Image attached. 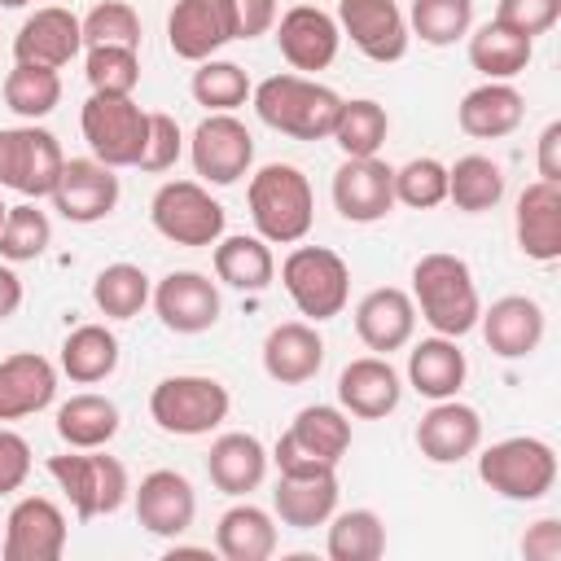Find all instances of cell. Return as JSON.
<instances>
[{
  "instance_id": "cell-51",
  "label": "cell",
  "mask_w": 561,
  "mask_h": 561,
  "mask_svg": "<svg viewBox=\"0 0 561 561\" xmlns=\"http://www.w3.org/2000/svg\"><path fill=\"white\" fill-rule=\"evenodd\" d=\"M26 478H31V443L18 430L0 425V495L22 491Z\"/></svg>"
},
{
  "instance_id": "cell-56",
  "label": "cell",
  "mask_w": 561,
  "mask_h": 561,
  "mask_svg": "<svg viewBox=\"0 0 561 561\" xmlns=\"http://www.w3.org/2000/svg\"><path fill=\"white\" fill-rule=\"evenodd\" d=\"M31 0H0V9H26Z\"/></svg>"
},
{
  "instance_id": "cell-42",
  "label": "cell",
  "mask_w": 561,
  "mask_h": 561,
  "mask_svg": "<svg viewBox=\"0 0 561 561\" xmlns=\"http://www.w3.org/2000/svg\"><path fill=\"white\" fill-rule=\"evenodd\" d=\"M149 294H153V285H149V276L136 263H110L92 280V302H96V311L105 320H131V316H140L149 307Z\"/></svg>"
},
{
  "instance_id": "cell-22",
  "label": "cell",
  "mask_w": 561,
  "mask_h": 561,
  "mask_svg": "<svg viewBox=\"0 0 561 561\" xmlns=\"http://www.w3.org/2000/svg\"><path fill=\"white\" fill-rule=\"evenodd\" d=\"M478 329H482V342L491 346V355H500V359H526L530 351H539L543 329H548V316H543V307L530 294H504L491 307H482Z\"/></svg>"
},
{
  "instance_id": "cell-24",
  "label": "cell",
  "mask_w": 561,
  "mask_h": 561,
  "mask_svg": "<svg viewBox=\"0 0 561 561\" xmlns=\"http://www.w3.org/2000/svg\"><path fill=\"white\" fill-rule=\"evenodd\" d=\"M355 333H359V342H364L373 355L403 351V346L412 342V333H416L412 294L399 289V285L368 289V294L355 302Z\"/></svg>"
},
{
  "instance_id": "cell-15",
  "label": "cell",
  "mask_w": 561,
  "mask_h": 561,
  "mask_svg": "<svg viewBox=\"0 0 561 561\" xmlns=\"http://www.w3.org/2000/svg\"><path fill=\"white\" fill-rule=\"evenodd\" d=\"M337 31L377 66H390L408 53V18L399 0H337Z\"/></svg>"
},
{
  "instance_id": "cell-13",
  "label": "cell",
  "mask_w": 561,
  "mask_h": 561,
  "mask_svg": "<svg viewBox=\"0 0 561 561\" xmlns=\"http://www.w3.org/2000/svg\"><path fill=\"white\" fill-rule=\"evenodd\" d=\"M123 197V184L114 175V167L96 162V158H66L61 175H57V188L48 193L53 210L70 224H101L114 215Z\"/></svg>"
},
{
  "instance_id": "cell-10",
  "label": "cell",
  "mask_w": 561,
  "mask_h": 561,
  "mask_svg": "<svg viewBox=\"0 0 561 561\" xmlns=\"http://www.w3.org/2000/svg\"><path fill=\"white\" fill-rule=\"evenodd\" d=\"M149 219L158 237L175 245H215L224 237L228 210L206 193L202 180H167L149 202Z\"/></svg>"
},
{
  "instance_id": "cell-35",
  "label": "cell",
  "mask_w": 561,
  "mask_h": 561,
  "mask_svg": "<svg viewBox=\"0 0 561 561\" xmlns=\"http://www.w3.org/2000/svg\"><path fill=\"white\" fill-rule=\"evenodd\" d=\"M465 39H469V66L478 75H486V79H517L535 57V39L508 31L495 18L482 22L478 31H469Z\"/></svg>"
},
{
  "instance_id": "cell-32",
  "label": "cell",
  "mask_w": 561,
  "mask_h": 561,
  "mask_svg": "<svg viewBox=\"0 0 561 561\" xmlns=\"http://www.w3.org/2000/svg\"><path fill=\"white\" fill-rule=\"evenodd\" d=\"M210 263H215V276L228 285V289H241V294H263L276 276V259H272V245L254 232H237V237H219L210 245Z\"/></svg>"
},
{
  "instance_id": "cell-18",
  "label": "cell",
  "mask_w": 561,
  "mask_h": 561,
  "mask_svg": "<svg viewBox=\"0 0 561 561\" xmlns=\"http://www.w3.org/2000/svg\"><path fill=\"white\" fill-rule=\"evenodd\" d=\"M333 206L346 224H377L394 210V167L373 158H346L333 171Z\"/></svg>"
},
{
  "instance_id": "cell-8",
  "label": "cell",
  "mask_w": 561,
  "mask_h": 561,
  "mask_svg": "<svg viewBox=\"0 0 561 561\" xmlns=\"http://www.w3.org/2000/svg\"><path fill=\"white\" fill-rule=\"evenodd\" d=\"M79 131L96 162L105 167H136L149 140V110H140L131 96L92 92L79 110Z\"/></svg>"
},
{
  "instance_id": "cell-27",
  "label": "cell",
  "mask_w": 561,
  "mask_h": 561,
  "mask_svg": "<svg viewBox=\"0 0 561 561\" xmlns=\"http://www.w3.org/2000/svg\"><path fill=\"white\" fill-rule=\"evenodd\" d=\"M57 394V368L39 351H13L0 359V421L35 416Z\"/></svg>"
},
{
  "instance_id": "cell-38",
  "label": "cell",
  "mask_w": 561,
  "mask_h": 561,
  "mask_svg": "<svg viewBox=\"0 0 561 561\" xmlns=\"http://www.w3.org/2000/svg\"><path fill=\"white\" fill-rule=\"evenodd\" d=\"M307 456H316L320 465H333L351 451V416L337 408V403H307L298 408L294 425L285 430Z\"/></svg>"
},
{
  "instance_id": "cell-39",
  "label": "cell",
  "mask_w": 561,
  "mask_h": 561,
  "mask_svg": "<svg viewBox=\"0 0 561 561\" xmlns=\"http://www.w3.org/2000/svg\"><path fill=\"white\" fill-rule=\"evenodd\" d=\"M4 105L22 118V123H39L61 105V75L53 66H31V61H13V70L4 75Z\"/></svg>"
},
{
  "instance_id": "cell-43",
  "label": "cell",
  "mask_w": 561,
  "mask_h": 561,
  "mask_svg": "<svg viewBox=\"0 0 561 561\" xmlns=\"http://www.w3.org/2000/svg\"><path fill=\"white\" fill-rule=\"evenodd\" d=\"M188 92H193V101H197V105H206L210 114H232L237 105H245V101H250L254 83H250V75H245L237 61L206 57V61H197V70H193Z\"/></svg>"
},
{
  "instance_id": "cell-2",
  "label": "cell",
  "mask_w": 561,
  "mask_h": 561,
  "mask_svg": "<svg viewBox=\"0 0 561 561\" xmlns=\"http://www.w3.org/2000/svg\"><path fill=\"white\" fill-rule=\"evenodd\" d=\"M250 101H254V114L289 140H329L342 110V96L329 83H316L311 75H298V70L267 75L263 83H254Z\"/></svg>"
},
{
  "instance_id": "cell-53",
  "label": "cell",
  "mask_w": 561,
  "mask_h": 561,
  "mask_svg": "<svg viewBox=\"0 0 561 561\" xmlns=\"http://www.w3.org/2000/svg\"><path fill=\"white\" fill-rule=\"evenodd\" d=\"M237 9V39H259L276 26V0H232Z\"/></svg>"
},
{
  "instance_id": "cell-49",
  "label": "cell",
  "mask_w": 561,
  "mask_h": 561,
  "mask_svg": "<svg viewBox=\"0 0 561 561\" xmlns=\"http://www.w3.org/2000/svg\"><path fill=\"white\" fill-rule=\"evenodd\" d=\"M180 153H184V131H180V123L171 118V114H162V110H153L149 114V140H145V153H140V171H149V175H162V171H171L175 162H180Z\"/></svg>"
},
{
  "instance_id": "cell-40",
  "label": "cell",
  "mask_w": 561,
  "mask_h": 561,
  "mask_svg": "<svg viewBox=\"0 0 561 561\" xmlns=\"http://www.w3.org/2000/svg\"><path fill=\"white\" fill-rule=\"evenodd\" d=\"M390 136V114L386 105H377L373 96H355V101H342L337 110V123L329 131V140L346 153V158H373Z\"/></svg>"
},
{
  "instance_id": "cell-21",
  "label": "cell",
  "mask_w": 561,
  "mask_h": 561,
  "mask_svg": "<svg viewBox=\"0 0 561 561\" xmlns=\"http://www.w3.org/2000/svg\"><path fill=\"white\" fill-rule=\"evenodd\" d=\"M416 447L430 465H460L482 447V416L460 399H438L416 421Z\"/></svg>"
},
{
  "instance_id": "cell-57",
  "label": "cell",
  "mask_w": 561,
  "mask_h": 561,
  "mask_svg": "<svg viewBox=\"0 0 561 561\" xmlns=\"http://www.w3.org/2000/svg\"><path fill=\"white\" fill-rule=\"evenodd\" d=\"M4 215H9V206H4V197H0V224H4Z\"/></svg>"
},
{
  "instance_id": "cell-17",
  "label": "cell",
  "mask_w": 561,
  "mask_h": 561,
  "mask_svg": "<svg viewBox=\"0 0 561 561\" xmlns=\"http://www.w3.org/2000/svg\"><path fill=\"white\" fill-rule=\"evenodd\" d=\"M276 48L289 61V70H298V75L329 70L337 48H342L337 18L316 9V4H294L276 18Z\"/></svg>"
},
{
  "instance_id": "cell-52",
  "label": "cell",
  "mask_w": 561,
  "mask_h": 561,
  "mask_svg": "<svg viewBox=\"0 0 561 561\" xmlns=\"http://www.w3.org/2000/svg\"><path fill=\"white\" fill-rule=\"evenodd\" d=\"M522 557L526 561H561V517H539L522 535Z\"/></svg>"
},
{
  "instance_id": "cell-11",
  "label": "cell",
  "mask_w": 561,
  "mask_h": 561,
  "mask_svg": "<svg viewBox=\"0 0 561 561\" xmlns=\"http://www.w3.org/2000/svg\"><path fill=\"white\" fill-rule=\"evenodd\" d=\"M188 158H193V171L206 184L228 188L241 175H250V167H254V136H250V127L237 114H206L193 127V136H188Z\"/></svg>"
},
{
  "instance_id": "cell-47",
  "label": "cell",
  "mask_w": 561,
  "mask_h": 561,
  "mask_svg": "<svg viewBox=\"0 0 561 561\" xmlns=\"http://www.w3.org/2000/svg\"><path fill=\"white\" fill-rule=\"evenodd\" d=\"M79 26H83V48H96V44L140 48V13L127 0H101V4H92L79 18Z\"/></svg>"
},
{
  "instance_id": "cell-1",
  "label": "cell",
  "mask_w": 561,
  "mask_h": 561,
  "mask_svg": "<svg viewBox=\"0 0 561 561\" xmlns=\"http://www.w3.org/2000/svg\"><path fill=\"white\" fill-rule=\"evenodd\" d=\"M412 307L443 337H465L469 329H478L482 298H478L469 263L447 250L421 254L412 263Z\"/></svg>"
},
{
  "instance_id": "cell-3",
  "label": "cell",
  "mask_w": 561,
  "mask_h": 561,
  "mask_svg": "<svg viewBox=\"0 0 561 561\" xmlns=\"http://www.w3.org/2000/svg\"><path fill=\"white\" fill-rule=\"evenodd\" d=\"M245 206L254 219V232L267 245H298L316 224V193L302 167L294 162H267L250 175Z\"/></svg>"
},
{
  "instance_id": "cell-54",
  "label": "cell",
  "mask_w": 561,
  "mask_h": 561,
  "mask_svg": "<svg viewBox=\"0 0 561 561\" xmlns=\"http://www.w3.org/2000/svg\"><path fill=\"white\" fill-rule=\"evenodd\" d=\"M535 167H539V180L561 184V123H557V118H552V123L539 131V153H535Z\"/></svg>"
},
{
  "instance_id": "cell-20",
  "label": "cell",
  "mask_w": 561,
  "mask_h": 561,
  "mask_svg": "<svg viewBox=\"0 0 561 561\" xmlns=\"http://www.w3.org/2000/svg\"><path fill=\"white\" fill-rule=\"evenodd\" d=\"M403 403V377L386 355H359L337 373V408L359 421H381Z\"/></svg>"
},
{
  "instance_id": "cell-14",
  "label": "cell",
  "mask_w": 561,
  "mask_h": 561,
  "mask_svg": "<svg viewBox=\"0 0 561 561\" xmlns=\"http://www.w3.org/2000/svg\"><path fill=\"white\" fill-rule=\"evenodd\" d=\"M66 513L48 495H22L4 517V561H61L66 552Z\"/></svg>"
},
{
  "instance_id": "cell-26",
  "label": "cell",
  "mask_w": 561,
  "mask_h": 561,
  "mask_svg": "<svg viewBox=\"0 0 561 561\" xmlns=\"http://www.w3.org/2000/svg\"><path fill=\"white\" fill-rule=\"evenodd\" d=\"M324 368V337L311 320H285L263 337V373L276 386H302Z\"/></svg>"
},
{
  "instance_id": "cell-46",
  "label": "cell",
  "mask_w": 561,
  "mask_h": 561,
  "mask_svg": "<svg viewBox=\"0 0 561 561\" xmlns=\"http://www.w3.org/2000/svg\"><path fill=\"white\" fill-rule=\"evenodd\" d=\"M83 75L92 83V92H114V96H131L140 83V48H123V44H96L83 57Z\"/></svg>"
},
{
  "instance_id": "cell-37",
  "label": "cell",
  "mask_w": 561,
  "mask_h": 561,
  "mask_svg": "<svg viewBox=\"0 0 561 561\" xmlns=\"http://www.w3.org/2000/svg\"><path fill=\"white\" fill-rule=\"evenodd\" d=\"M508 180H504V167L486 153H465L447 167V202L465 215H482V210H495L500 197H504Z\"/></svg>"
},
{
  "instance_id": "cell-55",
  "label": "cell",
  "mask_w": 561,
  "mask_h": 561,
  "mask_svg": "<svg viewBox=\"0 0 561 561\" xmlns=\"http://www.w3.org/2000/svg\"><path fill=\"white\" fill-rule=\"evenodd\" d=\"M22 298H26V289H22V276L13 272V263H0V320L18 316Z\"/></svg>"
},
{
  "instance_id": "cell-9",
  "label": "cell",
  "mask_w": 561,
  "mask_h": 561,
  "mask_svg": "<svg viewBox=\"0 0 561 561\" xmlns=\"http://www.w3.org/2000/svg\"><path fill=\"white\" fill-rule=\"evenodd\" d=\"M61 167H66V153L48 127L39 123L0 127V188H13L26 202H39L57 188Z\"/></svg>"
},
{
  "instance_id": "cell-19",
  "label": "cell",
  "mask_w": 561,
  "mask_h": 561,
  "mask_svg": "<svg viewBox=\"0 0 561 561\" xmlns=\"http://www.w3.org/2000/svg\"><path fill=\"white\" fill-rule=\"evenodd\" d=\"M136 522L158 539H180L197 517V491L180 469H153L131 491Z\"/></svg>"
},
{
  "instance_id": "cell-16",
  "label": "cell",
  "mask_w": 561,
  "mask_h": 561,
  "mask_svg": "<svg viewBox=\"0 0 561 561\" xmlns=\"http://www.w3.org/2000/svg\"><path fill=\"white\" fill-rule=\"evenodd\" d=\"M237 39L232 0H175L167 13V44L184 61H206Z\"/></svg>"
},
{
  "instance_id": "cell-31",
  "label": "cell",
  "mask_w": 561,
  "mask_h": 561,
  "mask_svg": "<svg viewBox=\"0 0 561 561\" xmlns=\"http://www.w3.org/2000/svg\"><path fill=\"white\" fill-rule=\"evenodd\" d=\"M465 377H469V359L460 351V337L434 333V337H421L408 351V386L421 399H430V403L456 399L460 386H465Z\"/></svg>"
},
{
  "instance_id": "cell-36",
  "label": "cell",
  "mask_w": 561,
  "mask_h": 561,
  "mask_svg": "<svg viewBox=\"0 0 561 561\" xmlns=\"http://www.w3.org/2000/svg\"><path fill=\"white\" fill-rule=\"evenodd\" d=\"M118 368V337L110 324H75L61 342V373L75 386H96Z\"/></svg>"
},
{
  "instance_id": "cell-29",
  "label": "cell",
  "mask_w": 561,
  "mask_h": 561,
  "mask_svg": "<svg viewBox=\"0 0 561 561\" xmlns=\"http://www.w3.org/2000/svg\"><path fill=\"white\" fill-rule=\"evenodd\" d=\"M272 513L289 530H316L337 513V469L333 473H280L272 486Z\"/></svg>"
},
{
  "instance_id": "cell-6",
  "label": "cell",
  "mask_w": 561,
  "mask_h": 561,
  "mask_svg": "<svg viewBox=\"0 0 561 561\" xmlns=\"http://www.w3.org/2000/svg\"><path fill=\"white\" fill-rule=\"evenodd\" d=\"M228 408H232L228 386L215 377H202V373H175L149 390L153 425L175 438H202V434L219 430L228 421Z\"/></svg>"
},
{
  "instance_id": "cell-5",
  "label": "cell",
  "mask_w": 561,
  "mask_h": 561,
  "mask_svg": "<svg viewBox=\"0 0 561 561\" xmlns=\"http://www.w3.org/2000/svg\"><path fill=\"white\" fill-rule=\"evenodd\" d=\"M280 285L311 324L342 316L351 302V267L329 245H294L280 263Z\"/></svg>"
},
{
  "instance_id": "cell-50",
  "label": "cell",
  "mask_w": 561,
  "mask_h": 561,
  "mask_svg": "<svg viewBox=\"0 0 561 561\" xmlns=\"http://www.w3.org/2000/svg\"><path fill=\"white\" fill-rule=\"evenodd\" d=\"M495 22H504L508 31L535 39L548 35L561 22V0H500L495 4Z\"/></svg>"
},
{
  "instance_id": "cell-23",
  "label": "cell",
  "mask_w": 561,
  "mask_h": 561,
  "mask_svg": "<svg viewBox=\"0 0 561 561\" xmlns=\"http://www.w3.org/2000/svg\"><path fill=\"white\" fill-rule=\"evenodd\" d=\"M83 53V26L70 9L61 4H44L35 9L18 35H13V61H31V66H70L75 57Z\"/></svg>"
},
{
  "instance_id": "cell-25",
  "label": "cell",
  "mask_w": 561,
  "mask_h": 561,
  "mask_svg": "<svg viewBox=\"0 0 561 561\" xmlns=\"http://www.w3.org/2000/svg\"><path fill=\"white\" fill-rule=\"evenodd\" d=\"M513 232L526 259L557 263L561 259V184L552 180L526 184L513 210Z\"/></svg>"
},
{
  "instance_id": "cell-44",
  "label": "cell",
  "mask_w": 561,
  "mask_h": 561,
  "mask_svg": "<svg viewBox=\"0 0 561 561\" xmlns=\"http://www.w3.org/2000/svg\"><path fill=\"white\" fill-rule=\"evenodd\" d=\"M403 18H408V35H416L430 48H447L469 35L473 0H412Z\"/></svg>"
},
{
  "instance_id": "cell-28",
  "label": "cell",
  "mask_w": 561,
  "mask_h": 561,
  "mask_svg": "<svg viewBox=\"0 0 561 561\" xmlns=\"http://www.w3.org/2000/svg\"><path fill=\"white\" fill-rule=\"evenodd\" d=\"M526 118V96L508 83V79H486L478 88H469L456 105V123L465 136L473 140H500L513 136Z\"/></svg>"
},
{
  "instance_id": "cell-45",
  "label": "cell",
  "mask_w": 561,
  "mask_h": 561,
  "mask_svg": "<svg viewBox=\"0 0 561 561\" xmlns=\"http://www.w3.org/2000/svg\"><path fill=\"white\" fill-rule=\"evenodd\" d=\"M48 241H53V224L35 202L9 206V215L0 224V259L4 263H31L48 250Z\"/></svg>"
},
{
  "instance_id": "cell-30",
  "label": "cell",
  "mask_w": 561,
  "mask_h": 561,
  "mask_svg": "<svg viewBox=\"0 0 561 561\" xmlns=\"http://www.w3.org/2000/svg\"><path fill=\"white\" fill-rule=\"evenodd\" d=\"M267 465H272L267 447H263L254 434H245V430L219 434V438L210 443V451H206V473H210V482H215L224 495H232V500L259 491L263 478H267Z\"/></svg>"
},
{
  "instance_id": "cell-7",
  "label": "cell",
  "mask_w": 561,
  "mask_h": 561,
  "mask_svg": "<svg viewBox=\"0 0 561 561\" xmlns=\"http://www.w3.org/2000/svg\"><path fill=\"white\" fill-rule=\"evenodd\" d=\"M48 473L66 491V500H70L79 522L118 513L127 491H131L127 465L118 456H105V447H92V451H75L70 447L61 456H48Z\"/></svg>"
},
{
  "instance_id": "cell-4",
  "label": "cell",
  "mask_w": 561,
  "mask_h": 561,
  "mask_svg": "<svg viewBox=\"0 0 561 561\" xmlns=\"http://www.w3.org/2000/svg\"><path fill=\"white\" fill-rule=\"evenodd\" d=\"M478 478L513 504H535L557 486V451L535 434H513L478 451Z\"/></svg>"
},
{
  "instance_id": "cell-33",
  "label": "cell",
  "mask_w": 561,
  "mask_h": 561,
  "mask_svg": "<svg viewBox=\"0 0 561 561\" xmlns=\"http://www.w3.org/2000/svg\"><path fill=\"white\" fill-rule=\"evenodd\" d=\"M123 416H118V403L96 394V390H83V394H70L57 416H53V430L66 447L75 451H92V447H105L114 434H118Z\"/></svg>"
},
{
  "instance_id": "cell-12",
  "label": "cell",
  "mask_w": 561,
  "mask_h": 561,
  "mask_svg": "<svg viewBox=\"0 0 561 561\" xmlns=\"http://www.w3.org/2000/svg\"><path fill=\"white\" fill-rule=\"evenodd\" d=\"M162 329L171 333H206L219 324V311H224V298H219V285L206 276V272H193V267H180V272H167L153 294H149Z\"/></svg>"
},
{
  "instance_id": "cell-48",
  "label": "cell",
  "mask_w": 561,
  "mask_h": 561,
  "mask_svg": "<svg viewBox=\"0 0 561 561\" xmlns=\"http://www.w3.org/2000/svg\"><path fill=\"white\" fill-rule=\"evenodd\" d=\"M394 202L412 210H434L447 202V167L438 158H412L394 167Z\"/></svg>"
},
{
  "instance_id": "cell-41",
  "label": "cell",
  "mask_w": 561,
  "mask_h": 561,
  "mask_svg": "<svg viewBox=\"0 0 561 561\" xmlns=\"http://www.w3.org/2000/svg\"><path fill=\"white\" fill-rule=\"evenodd\" d=\"M324 526H329L324 552H329L333 561H377V557L386 552V522H381L373 508L333 513Z\"/></svg>"
},
{
  "instance_id": "cell-34",
  "label": "cell",
  "mask_w": 561,
  "mask_h": 561,
  "mask_svg": "<svg viewBox=\"0 0 561 561\" xmlns=\"http://www.w3.org/2000/svg\"><path fill=\"white\" fill-rule=\"evenodd\" d=\"M215 552L224 561H267L276 552V517L250 500L232 504L215 526Z\"/></svg>"
}]
</instances>
